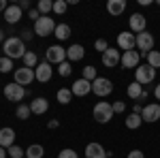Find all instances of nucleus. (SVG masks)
Returning a JSON list of instances; mask_svg holds the SVG:
<instances>
[{
  "label": "nucleus",
  "mask_w": 160,
  "mask_h": 158,
  "mask_svg": "<svg viewBox=\"0 0 160 158\" xmlns=\"http://www.w3.org/2000/svg\"><path fill=\"white\" fill-rule=\"evenodd\" d=\"M2 51L7 58L17 60V58H24L26 56V43L22 41V37H9L2 43Z\"/></svg>",
  "instance_id": "f257e3e1"
},
{
  "label": "nucleus",
  "mask_w": 160,
  "mask_h": 158,
  "mask_svg": "<svg viewBox=\"0 0 160 158\" xmlns=\"http://www.w3.org/2000/svg\"><path fill=\"white\" fill-rule=\"evenodd\" d=\"M92 115H94V120L98 122V124H109L113 120V107H111V103H105V100H98L96 105H94V109H92Z\"/></svg>",
  "instance_id": "f03ea898"
},
{
  "label": "nucleus",
  "mask_w": 160,
  "mask_h": 158,
  "mask_svg": "<svg viewBox=\"0 0 160 158\" xmlns=\"http://www.w3.org/2000/svg\"><path fill=\"white\" fill-rule=\"evenodd\" d=\"M56 22H53V17H47V15H41V19H37L34 22V34H38V37H49V34H53L56 32Z\"/></svg>",
  "instance_id": "7ed1b4c3"
},
{
  "label": "nucleus",
  "mask_w": 160,
  "mask_h": 158,
  "mask_svg": "<svg viewBox=\"0 0 160 158\" xmlns=\"http://www.w3.org/2000/svg\"><path fill=\"white\" fill-rule=\"evenodd\" d=\"M154 79H156V69H152L148 62H145V64H139L135 69V81L137 84L148 85V84H152Z\"/></svg>",
  "instance_id": "20e7f679"
},
{
  "label": "nucleus",
  "mask_w": 160,
  "mask_h": 158,
  "mask_svg": "<svg viewBox=\"0 0 160 158\" xmlns=\"http://www.w3.org/2000/svg\"><path fill=\"white\" fill-rule=\"evenodd\" d=\"M45 62H49V64H62V62H66V49L62 47V45H49V47L45 49Z\"/></svg>",
  "instance_id": "39448f33"
},
{
  "label": "nucleus",
  "mask_w": 160,
  "mask_h": 158,
  "mask_svg": "<svg viewBox=\"0 0 160 158\" xmlns=\"http://www.w3.org/2000/svg\"><path fill=\"white\" fill-rule=\"evenodd\" d=\"M26 94H28V90H26L24 85L15 84V81H11V84L4 85V96H7V100H11V103H19V100H24Z\"/></svg>",
  "instance_id": "423d86ee"
},
{
  "label": "nucleus",
  "mask_w": 160,
  "mask_h": 158,
  "mask_svg": "<svg viewBox=\"0 0 160 158\" xmlns=\"http://www.w3.org/2000/svg\"><path fill=\"white\" fill-rule=\"evenodd\" d=\"M154 34L152 32H141V34H137V49H139V54L141 56H148L149 51H154Z\"/></svg>",
  "instance_id": "0eeeda50"
},
{
  "label": "nucleus",
  "mask_w": 160,
  "mask_h": 158,
  "mask_svg": "<svg viewBox=\"0 0 160 158\" xmlns=\"http://www.w3.org/2000/svg\"><path fill=\"white\" fill-rule=\"evenodd\" d=\"M118 49L120 51H132V49H137V34H132L130 30H124V32H120L118 34Z\"/></svg>",
  "instance_id": "6e6552de"
},
{
  "label": "nucleus",
  "mask_w": 160,
  "mask_h": 158,
  "mask_svg": "<svg viewBox=\"0 0 160 158\" xmlns=\"http://www.w3.org/2000/svg\"><path fill=\"white\" fill-rule=\"evenodd\" d=\"M92 92H94L96 96H100V98L109 96L111 92H113V84H111V79H107V77H96V79L92 81Z\"/></svg>",
  "instance_id": "1a4fd4ad"
},
{
  "label": "nucleus",
  "mask_w": 160,
  "mask_h": 158,
  "mask_svg": "<svg viewBox=\"0 0 160 158\" xmlns=\"http://www.w3.org/2000/svg\"><path fill=\"white\" fill-rule=\"evenodd\" d=\"M34 79H37L34 69H28V66L15 69V73H13V81H15V84H19V85H30Z\"/></svg>",
  "instance_id": "9d476101"
},
{
  "label": "nucleus",
  "mask_w": 160,
  "mask_h": 158,
  "mask_svg": "<svg viewBox=\"0 0 160 158\" xmlns=\"http://www.w3.org/2000/svg\"><path fill=\"white\" fill-rule=\"evenodd\" d=\"M128 28H130L132 34H141V32H145V30H148V19H145V15H141V13H132V15L128 17Z\"/></svg>",
  "instance_id": "9b49d317"
},
{
  "label": "nucleus",
  "mask_w": 160,
  "mask_h": 158,
  "mask_svg": "<svg viewBox=\"0 0 160 158\" xmlns=\"http://www.w3.org/2000/svg\"><path fill=\"white\" fill-rule=\"evenodd\" d=\"M102 64L107 66V69H115V66H120V60H122V51L115 47H109L105 54H102Z\"/></svg>",
  "instance_id": "f8f14e48"
},
{
  "label": "nucleus",
  "mask_w": 160,
  "mask_h": 158,
  "mask_svg": "<svg viewBox=\"0 0 160 158\" xmlns=\"http://www.w3.org/2000/svg\"><path fill=\"white\" fill-rule=\"evenodd\" d=\"M139 62H141V54H139L137 49H132V51H124L122 54L120 66H122V69H137Z\"/></svg>",
  "instance_id": "ddd939ff"
},
{
  "label": "nucleus",
  "mask_w": 160,
  "mask_h": 158,
  "mask_svg": "<svg viewBox=\"0 0 160 158\" xmlns=\"http://www.w3.org/2000/svg\"><path fill=\"white\" fill-rule=\"evenodd\" d=\"M141 118H143V122H149V124L158 122L160 120V103H149V105H145Z\"/></svg>",
  "instance_id": "4468645a"
},
{
  "label": "nucleus",
  "mask_w": 160,
  "mask_h": 158,
  "mask_svg": "<svg viewBox=\"0 0 160 158\" xmlns=\"http://www.w3.org/2000/svg\"><path fill=\"white\" fill-rule=\"evenodd\" d=\"M34 75H37V81L47 84V81H51V77H53V69H51L49 62H41L37 69H34Z\"/></svg>",
  "instance_id": "2eb2a0df"
},
{
  "label": "nucleus",
  "mask_w": 160,
  "mask_h": 158,
  "mask_svg": "<svg viewBox=\"0 0 160 158\" xmlns=\"http://www.w3.org/2000/svg\"><path fill=\"white\" fill-rule=\"evenodd\" d=\"M83 154H86V158H109L111 152H107L100 143L92 141V143H88V145H86V152H83Z\"/></svg>",
  "instance_id": "dca6fc26"
},
{
  "label": "nucleus",
  "mask_w": 160,
  "mask_h": 158,
  "mask_svg": "<svg viewBox=\"0 0 160 158\" xmlns=\"http://www.w3.org/2000/svg\"><path fill=\"white\" fill-rule=\"evenodd\" d=\"M71 92H73V96H88L90 92H92V81H88V79H77L73 85H71Z\"/></svg>",
  "instance_id": "f3484780"
},
{
  "label": "nucleus",
  "mask_w": 160,
  "mask_h": 158,
  "mask_svg": "<svg viewBox=\"0 0 160 158\" xmlns=\"http://www.w3.org/2000/svg\"><path fill=\"white\" fill-rule=\"evenodd\" d=\"M126 94L132 98V100H145V98H148V90L141 84L132 81V84H128V88H126Z\"/></svg>",
  "instance_id": "a211bd4d"
},
{
  "label": "nucleus",
  "mask_w": 160,
  "mask_h": 158,
  "mask_svg": "<svg viewBox=\"0 0 160 158\" xmlns=\"http://www.w3.org/2000/svg\"><path fill=\"white\" fill-rule=\"evenodd\" d=\"M22 17H24V11H22L19 4H9L7 7V11H4V22L7 24H17Z\"/></svg>",
  "instance_id": "6ab92c4d"
},
{
  "label": "nucleus",
  "mask_w": 160,
  "mask_h": 158,
  "mask_svg": "<svg viewBox=\"0 0 160 158\" xmlns=\"http://www.w3.org/2000/svg\"><path fill=\"white\" fill-rule=\"evenodd\" d=\"M11 145H15V130L11 126H4V128H0V147L9 150Z\"/></svg>",
  "instance_id": "aec40b11"
},
{
  "label": "nucleus",
  "mask_w": 160,
  "mask_h": 158,
  "mask_svg": "<svg viewBox=\"0 0 160 158\" xmlns=\"http://www.w3.org/2000/svg\"><path fill=\"white\" fill-rule=\"evenodd\" d=\"M83 56H86V47L79 45V43H73L66 49V60L68 62H79V60H83Z\"/></svg>",
  "instance_id": "412c9836"
},
{
  "label": "nucleus",
  "mask_w": 160,
  "mask_h": 158,
  "mask_svg": "<svg viewBox=\"0 0 160 158\" xmlns=\"http://www.w3.org/2000/svg\"><path fill=\"white\" fill-rule=\"evenodd\" d=\"M30 109H32L34 115H43V113H47V109H49V100L45 96H38L30 103Z\"/></svg>",
  "instance_id": "4be33fe9"
},
{
  "label": "nucleus",
  "mask_w": 160,
  "mask_h": 158,
  "mask_svg": "<svg viewBox=\"0 0 160 158\" xmlns=\"http://www.w3.org/2000/svg\"><path fill=\"white\" fill-rule=\"evenodd\" d=\"M107 11L113 17H120L124 11H126V0H109L107 2Z\"/></svg>",
  "instance_id": "5701e85b"
},
{
  "label": "nucleus",
  "mask_w": 160,
  "mask_h": 158,
  "mask_svg": "<svg viewBox=\"0 0 160 158\" xmlns=\"http://www.w3.org/2000/svg\"><path fill=\"white\" fill-rule=\"evenodd\" d=\"M124 122H126V128H128V130H137V128L143 124V118H141V115H137V113H128Z\"/></svg>",
  "instance_id": "b1692460"
},
{
  "label": "nucleus",
  "mask_w": 160,
  "mask_h": 158,
  "mask_svg": "<svg viewBox=\"0 0 160 158\" xmlns=\"http://www.w3.org/2000/svg\"><path fill=\"white\" fill-rule=\"evenodd\" d=\"M26 156L28 158H43L45 156V147L41 145V143H32V145H28V150H26Z\"/></svg>",
  "instance_id": "393cba45"
},
{
  "label": "nucleus",
  "mask_w": 160,
  "mask_h": 158,
  "mask_svg": "<svg viewBox=\"0 0 160 158\" xmlns=\"http://www.w3.org/2000/svg\"><path fill=\"white\" fill-rule=\"evenodd\" d=\"M56 98H58L60 105H68V103L73 100V92H71V88H60V90L56 92Z\"/></svg>",
  "instance_id": "a878e982"
},
{
  "label": "nucleus",
  "mask_w": 160,
  "mask_h": 158,
  "mask_svg": "<svg viewBox=\"0 0 160 158\" xmlns=\"http://www.w3.org/2000/svg\"><path fill=\"white\" fill-rule=\"evenodd\" d=\"M53 37L58 38V41H66V38L71 37V26H68V24H58V26H56Z\"/></svg>",
  "instance_id": "bb28decb"
},
{
  "label": "nucleus",
  "mask_w": 160,
  "mask_h": 158,
  "mask_svg": "<svg viewBox=\"0 0 160 158\" xmlns=\"http://www.w3.org/2000/svg\"><path fill=\"white\" fill-rule=\"evenodd\" d=\"M24 66H28V69H37V66H38V56L34 54V51H26Z\"/></svg>",
  "instance_id": "cd10ccee"
},
{
  "label": "nucleus",
  "mask_w": 160,
  "mask_h": 158,
  "mask_svg": "<svg viewBox=\"0 0 160 158\" xmlns=\"http://www.w3.org/2000/svg\"><path fill=\"white\" fill-rule=\"evenodd\" d=\"M15 115H17V120H28L30 115H32V109H30V105H19L17 109H15Z\"/></svg>",
  "instance_id": "c85d7f7f"
},
{
  "label": "nucleus",
  "mask_w": 160,
  "mask_h": 158,
  "mask_svg": "<svg viewBox=\"0 0 160 158\" xmlns=\"http://www.w3.org/2000/svg\"><path fill=\"white\" fill-rule=\"evenodd\" d=\"M81 77H83V79H88V81H94V79L98 77V75H96V66H94V64H88V66H83Z\"/></svg>",
  "instance_id": "c756f323"
},
{
  "label": "nucleus",
  "mask_w": 160,
  "mask_h": 158,
  "mask_svg": "<svg viewBox=\"0 0 160 158\" xmlns=\"http://www.w3.org/2000/svg\"><path fill=\"white\" fill-rule=\"evenodd\" d=\"M37 11L41 13V15H47V13L53 11V2H51V0H38Z\"/></svg>",
  "instance_id": "7c9ffc66"
},
{
  "label": "nucleus",
  "mask_w": 160,
  "mask_h": 158,
  "mask_svg": "<svg viewBox=\"0 0 160 158\" xmlns=\"http://www.w3.org/2000/svg\"><path fill=\"white\" fill-rule=\"evenodd\" d=\"M145 58H148V64L152 69H160V51H149Z\"/></svg>",
  "instance_id": "2f4dec72"
},
{
  "label": "nucleus",
  "mask_w": 160,
  "mask_h": 158,
  "mask_svg": "<svg viewBox=\"0 0 160 158\" xmlns=\"http://www.w3.org/2000/svg\"><path fill=\"white\" fill-rule=\"evenodd\" d=\"M71 73H73V66H71L68 60L58 64V75H60V77H71Z\"/></svg>",
  "instance_id": "473e14b6"
},
{
  "label": "nucleus",
  "mask_w": 160,
  "mask_h": 158,
  "mask_svg": "<svg viewBox=\"0 0 160 158\" xmlns=\"http://www.w3.org/2000/svg\"><path fill=\"white\" fill-rule=\"evenodd\" d=\"M11 71H13V60L7 58V56H2L0 58V73H11Z\"/></svg>",
  "instance_id": "72a5a7b5"
},
{
  "label": "nucleus",
  "mask_w": 160,
  "mask_h": 158,
  "mask_svg": "<svg viewBox=\"0 0 160 158\" xmlns=\"http://www.w3.org/2000/svg\"><path fill=\"white\" fill-rule=\"evenodd\" d=\"M66 9H68V2H66V0H56V2H53V13H56V15H64Z\"/></svg>",
  "instance_id": "f704fd0d"
},
{
  "label": "nucleus",
  "mask_w": 160,
  "mask_h": 158,
  "mask_svg": "<svg viewBox=\"0 0 160 158\" xmlns=\"http://www.w3.org/2000/svg\"><path fill=\"white\" fill-rule=\"evenodd\" d=\"M7 154H9L11 158H24V156H26V154H24V150H22L19 145H11L9 150H7Z\"/></svg>",
  "instance_id": "c9c22d12"
},
{
  "label": "nucleus",
  "mask_w": 160,
  "mask_h": 158,
  "mask_svg": "<svg viewBox=\"0 0 160 158\" xmlns=\"http://www.w3.org/2000/svg\"><path fill=\"white\" fill-rule=\"evenodd\" d=\"M58 158H79V154L75 150H71V147H64L60 154H58Z\"/></svg>",
  "instance_id": "e433bc0d"
},
{
  "label": "nucleus",
  "mask_w": 160,
  "mask_h": 158,
  "mask_svg": "<svg viewBox=\"0 0 160 158\" xmlns=\"http://www.w3.org/2000/svg\"><path fill=\"white\" fill-rule=\"evenodd\" d=\"M94 49H96V51H100V54H105V51L109 49V43H107L105 38H98V41L94 43Z\"/></svg>",
  "instance_id": "4c0bfd02"
},
{
  "label": "nucleus",
  "mask_w": 160,
  "mask_h": 158,
  "mask_svg": "<svg viewBox=\"0 0 160 158\" xmlns=\"http://www.w3.org/2000/svg\"><path fill=\"white\" fill-rule=\"evenodd\" d=\"M111 107H113V113H124L126 103H124V100H115V103H111Z\"/></svg>",
  "instance_id": "58836bf2"
},
{
  "label": "nucleus",
  "mask_w": 160,
  "mask_h": 158,
  "mask_svg": "<svg viewBox=\"0 0 160 158\" xmlns=\"http://www.w3.org/2000/svg\"><path fill=\"white\" fill-rule=\"evenodd\" d=\"M28 17H30L32 22H37V19H41V13H38L37 9H30V11H28Z\"/></svg>",
  "instance_id": "ea45409f"
},
{
  "label": "nucleus",
  "mask_w": 160,
  "mask_h": 158,
  "mask_svg": "<svg viewBox=\"0 0 160 158\" xmlns=\"http://www.w3.org/2000/svg\"><path fill=\"white\" fill-rule=\"evenodd\" d=\"M32 37H34V30H24V32H22V41H24V43L30 41Z\"/></svg>",
  "instance_id": "a19ab883"
},
{
  "label": "nucleus",
  "mask_w": 160,
  "mask_h": 158,
  "mask_svg": "<svg viewBox=\"0 0 160 158\" xmlns=\"http://www.w3.org/2000/svg\"><path fill=\"white\" fill-rule=\"evenodd\" d=\"M126 158H145V154H143L141 150H132V152H130Z\"/></svg>",
  "instance_id": "79ce46f5"
},
{
  "label": "nucleus",
  "mask_w": 160,
  "mask_h": 158,
  "mask_svg": "<svg viewBox=\"0 0 160 158\" xmlns=\"http://www.w3.org/2000/svg\"><path fill=\"white\" fill-rule=\"evenodd\" d=\"M58 126H60V120H49L47 122V128H51V130H56Z\"/></svg>",
  "instance_id": "37998d69"
},
{
  "label": "nucleus",
  "mask_w": 160,
  "mask_h": 158,
  "mask_svg": "<svg viewBox=\"0 0 160 158\" xmlns=\"http://www.w3.org/2000/svg\"><path fill=\"white\" fill-rule=\"evenodd\" d=\"M132 113H137V115H141V113H143V107H141V105L137 103L135 107H132Z\"/></svg>",
  "instance_id": "c03bdc74"
},
{
  "label": "nucleus",
  "mask_w": 160,
  "mask_h": 158,
  "mask_svg": "<svg viewBox=\"0 0 160 158\" xmlns=\"http://www.w3.org/2000/svg\"><path fill=\"white\" fill-rule=\"evenodd\" d=\"M154 96H156V98H158V100H160V84L156 85V88H154Z\"/></svg>",
  "instance_id": "a18cd8bd"
},
{
  "label": "nucleus",
  "mask_w": 160,
  "mask_h": 158,
  "mask_svg": "<svg viewBox=\"0 0 160 158\" xmlns=\"http://www.w3.org/2000/svg\"><path fill=\"white\" fill-rule=\"evenodd\" d=\"M7 11V2H4V0H0V13H4Z\"/></svg>",
  "instance_id": "49530a36"
},
{
  "label": "nucleus",
  "mask_w": 160,
  "mask_h": 158,
  "mask_svg": "<svg viewBox=\"0 0 160 158\" xmlns=\"http://www.w3.org/2000/svg\"><path fill=\"white\" fill-rule=\"evenodd\" d=\"M139 4H141V7H149V4H152V0H139Z\"/></svg>",
  "instance_id": "de8ad7c7"
},
{
  "label": "nucleus",
  "mask_w": 160,
  "mask_h": 158,
  "mask_svg": "<svg viewBox=\"0 0 160 158\" xmlns=\"http://www.w3.org/2000/svg\"><path fill=\"white\" fill-rule=\"evenodd\" d=\"M19 7H22V11H24V9H28V7H30V2H28V0H24V2H19Z\"/></svg>",
  "instance_id": "09e8293b"
},
{
  "label": "nucleus",
  "mask_w": 160,
  "mask_h": 158,
  "mask_svg": "<svg viewBox=\"0 0 160 158\" xmlns=\"http://www.w3.org/2000/svg\"><path fill=\"white\" fill-rule=\"evenodd\" d=\"M9 156V154H7V150H4V147H0V158H7Z\"/></svg>",
  "instance_id": "8fccbe9b"
},
{
  "label": "nucleus",
  "mask_w": 160,
  "mask_h": 158,
  "mask_svg": "<svg viewBox=\"0 0 160 158\" xmlns=\"http://www.w3.org/2000/svg\"><path fill=\"white\" fill-rule=\"evenodd\" d=\"M4 41H7V38H4V32H2V30H0V45H2V43H4Z\"/></svg>",
  "instance_id": "3c124183"
},
{
  "label": "nucleus",
  "mask_w": 160,
  "mask_h": 158,
  "mask_svg": "<svg viewBox=\"0 0 160 158\" xmlns=\"http://www.w3.org/2000/svg\"><path fill=\"white\" fill-rule=\"evenodd\" d=\"M0 51H2V45H0Z\"/></svg>",
  "instance_id": "603ef678"
},
{
  "label": "nucleus",
  "mask_w": 160,
  "mask_h": 158,
  "mask_svg": "<svg viewBox=\"0 0 160 158\" xmlns=\"http://www.w3.org/2000/svg\"><path fill=\"white\" fill-rule=\"evenodd\" d=\"M24 158H28V156H24Z\"/></svg>",
  "instance_id": "864d4df0"
}]
</instances>
